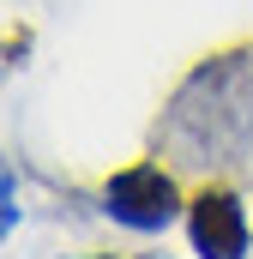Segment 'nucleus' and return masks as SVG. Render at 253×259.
I'll return each instance as SVG.
<instances>
[{
	"mask_svg": "<svg viewBox=\"0 0 253 259\" xmlns=\"http://www.w3.org/2000/svg\"><path fill=\"white\" fill-rule=\"evenodd\" d=\"M151 259H163V253H151Z\"/></svg>",
	"mask_w": 253,
	"mask_h": 259,
	"instance_id": "39448f33",
	"label": "nucleus"
},
{
	"mask_svg": "<svg viewBox=\"0 0 253 259\" xmlns=\"http://www.w3.org/2000/svg\"><path fill=\"white\" fill-rule=\"evenodd\" d=\"M103 211L115 223H126V229H139V235H157V229H169L181 217V187H175V175L163 163H133L121 175H109Z\"/></svg>",
	"mask_w": 253,
	"mask_h": 259,
	"instance_id": "f03ea898",
	"label": "nucleus"
},
{
	"mask_svg": "<svg viewBox=\"0 0 253 259\" xmlns=\"http://www.w3.org/2000/svg\"><path fill=\"white\" fill-rule=\"evenodd\" d=\"M157 139H169L181 169H229L253 145V49L211 55L175 91Z\"/></svg>",
	"mask_w": 253,
	"mask_h": 259,
	"instance_id": "f257e3e1",
	"label": "nucleus"
},
{
	"mask_svg": "<svg viewBox=\"0 0 253 259\" xmlns=\"http://www.w3.org/2000/svg\"><path fill=\"white\" fill-rule=\"evenodd\" d=\"M97 259H109V253H97Z\"/></svg>",
	"mask_w": 253,
	"mask_h": 259,
	"instance_id": "423d86ee",
	"label": "nucleus"
},
{
	"mask_svg": "<svg viewBox=\"0 0 253 259\" xmlns=\"http://www.w3.org/2000/svg\"><path fill=\"white\" fill-rule=\"evenodd\" d=\"M187 235L199 259H247V211L229 187H205L187 205Z\"/></svg>",
	"mask_w": 253,
	"mask_h": 259,
	"instance_id": "7ed1b4c3",
	"label": "nucleus"
},
{
	"mask_svg": "<svg viewBox=\"0 0 253 259\" xmlns=\"http://www.w3.org/2000/svg\"><path fill=\"white\" fill-rule=\"evenodd\" d=\"M0 193H6V235H12L18 229V187H12V175L0 181Z\"/></svg>",
	"mask_w": 253,
	"mask_h": 259,
	"instance_id": "20e7f679",
	"label": "nucleus"
}]
</instances>
